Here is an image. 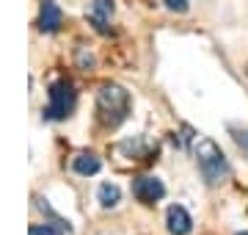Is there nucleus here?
Here are the masks:
<instances>
[{
    "label": "nucleus",
    "instance_id": "2",
    "mask_svg": "<svg viewBox=\"0 0 248 235\" xmlns=\"http://www.w3.org/2000/svg\"><path fill=\"white\" fill-rule=\"evenodd\" d=\"M97 111H99L102 125H108V127L122 125L124 119H127V114H130V94L122 86L108 83L97 94Z\"/></svg>",
    "mask_w": 248,
    "mask_h": 235
},
{
    "label": "nucleus",
    "instance_id": "7",
    "mask_svg": "<svg viewBox=\"0 0 248 235\" xmlns=\"http://www.w3.org/2000/svg\"><path fill=\"white\" fill-rule=\"evenodd\" d=\"M110 14H113V0H94L91 3V22H94V28H97L99 34H110V28H108V22H110Z\"/></svg>",
    "mask_w": 248,
    "mask_h": 235
},
{
    "label": "nucleus",
    "instance_id": "5",
    "mask_svg": "<svg viewBox=\"0 0 248 235\" xmlns=\"http://www.w3.org/2000/svg\"><path fill=\"white\" fill-rule=\"evenodd\" d=\"M166 224H169V233L171 235H190L193 230V218L182 205H171L169 213H166Z\"/></svg>",
    "mask_w": 248,
    "mask_h": 235
},
{
    "label": "nucleus",
    "instance_id": "3",
    "mask_svg": "<svg viewBox=\"0 0 248 235\" xmlns=\"http://www.w3.org/2000/svg\"><path fill=\"white\" fill-rule=\"evenodd\" d=\"M75 102H78V97H75L72 83L55 81L53 86H50V91H47L45 119H50V122H61V119H66L72 111H75Z\"/></svg>",
    "mask_w": 248,
    "mask_h": 235
},
{
    "label": "nucleus",
    "instance_id": "13",
    "mask_svg": "<svg viewBox=\"0 0 248 235\" xmlns=\"http://www.w3.org/2000/svg\"><path fill=\"white\" fill-rule=\"evenodd\" d=\"M237 235H248V233H237Z\"/></svg>",
    "mask_w": 248,
    "mask_h": 235
},
{
    "label": "nucleus",
    "instance_id": "10",
    "mask_svg": "<svg viewBox=\"0 0 248 235\" xmlns=\"http://www.w3.org/2000/svg\"><path fill=\"white\" fill-rule=\"evenodd\" d=\"M66 233H69V227H66V221H61V218H53V221L31 227V235H66Z\"/></svg>",
    "mask_w": 248,
    "mask_h": 235
},
{
    "label": "nucleus",
    "instance_id": "8",
    "mask_svg": "<svg viewBox=\"0 0 248 235\" xmlns=\"http://www.w3.org/2000/svg\"><path fill=\"white\" fill-rule=\"evenodd\" d=\"M72 169H75V174H80V177H91V174H97L99 169H102V161H99L94 152H80L72 158Z\"/></svg>",
    "mask_w": 248,
    "mask_h": 235
},
{
    "label": "nucleus",
    "instance_id": "11",
    "mask_svg": "<svg viewBox=\"0 0 248 235\" xmlns=\"http://www.w3.org/2000/svg\"><path fill=\"white\" fill-rule=\"evenodd\" d=\"M166 9L177 11V14H185L187 11V0H166Z\"/></svg>",
    "mask_w": 248,
    "mask_h": 235
},
{
    "label": "nucleus",
    "instance_id": "9",
    "mask_svg": "<svg viewBox=\"0 0 248 235\" xmlns=\"http://www.w3.org/2000/svg\"><path fill=\"white\" fill-rule=\"evenodd\" d=\"M97 199L102 208H116L119 202H122V188L119 185H113V183H102L97 191Z\"/></svg>",
    "mask_w": 248,
    "mask_h": 235
},
{
    "label": "nucleus",
    "instance_id": "6",
    "mask_svg": "<svg viewBox=\"0 0 248 235\" xmlns=\"http://www.w3.org/2000/svg\"><path fill=\"white\" fill-rule=\"evenodd\" d=\"M63 22V11L58 9V3L53 0H45L42 3V17H39V28L45 31V34H55Z\"/></svg>",
    "mask_w": 248,
    "mask_h": 235
},
{
    "label": "nucleus",
    "instance_id": "12",
    "mask_svg": "<svg viewBox=\"0 0 248 235\" xmlns=\"http://www.w3.org/2000/svg\"><path fill=\"white\" fill-rule=\"evenodd\" d=\"M232 133H234V141H237L243 150H248V127H246V130H240V127H232Z\"/></svg>",
    "mask_w": 248,
    "mask_h": 235
},
{
    "label": "nucleus",
    "instance_id": "4",
    "mask_svg": "<svg viewBox=\"0 0 248 235\" xmlns=\"http://www.w3.org/2000/svg\"><path fill=\"white\" fill-rule=\"evenodd\" d=\"M133 194L143 205H155V202H160V199L166 197V185L157 177H138L133 183Z\"/></svg>",
    "mask_w": 248,
    "mask_h": 235
},
{
    "label": "nucleus",
    "instance_id": "1",
    "mask_svg": "<svg viewBox=\"0 0 248 235\" xmlns=\"http://www.w3.org/2000/svg\"><path fill=\"white\" fill-rule=\"evenodd\" d=\"M196 163H199V172L204 174V180L210 185H218V183H223L229 177L226 155L210 138H196Z\"/></svg>",
    "mask_w": 248,
    "mask_h": 235
}]
</instances>
